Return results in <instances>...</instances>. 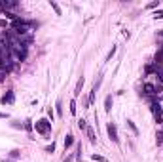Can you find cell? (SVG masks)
I'll use <instances>...</instances> for the list:
<instances>
[{
  "label": "cell",
  "instance_id": "cell-1",
  "mask_svg": "<svg viewBox=\"0 0 163 162\" xmlns=\"http://www.w3.org/2000/svg\"><path fill=\"white\" fill-rule=\"evenodd\" d=\"M4 38H6V42H8V48H10V53L13 57H15L17 61H23L25 57H27V44L25 42H21L19 36H17L15 33L10 29V31H6V34H4Z\"/></svg>",
  "mask_w": 163,
  "mask_h": 162
},
{
  "label": "cell",
  "instance_id": "cell-2",
  "mask_svg": "<svg viewBox=\"0 0 163 162\" xmlns=\"http://www.w3.org/2000/svg\"><path fill=\"white\" fill-rule=\"evenodd\" d=\"M34 128H36V132H38V134H42V136H48V134L51 132V120L40 118V120H36Z\"/></svg>",
  "mask_w": 163,
  "mask_h": 162
},
{
  "label": "cell",
  "instance_id": "cell-3",
  "mask_svg": "<svg viewBox=\"0 0 163 162\" xmlns=\"http://www.w3.org/2000/svg\"><path fill=\"white\" fill-rule=\"evenodd\" d=\"M152 112H154V116H156V122L161 124V122H163V111H161V105H159V103H156V101L152 103Z\"/></svg>",
  "mask_w": 163,
  "mask_h": 162
},
{
  "label": "cell",
  "instance_id": "cell-4",
  "mask_svg": "<svg viewBox=\"0 0 163 162\" xmlns=\"http://www.w3.org/2000/svg\"><path fill=\"white\" fill-rule=\"evenodd\" d=\"M12 8H17V2H15V0H4V2H0V12L6 13L8 10H12Z\"/></svg>",
  "mask_w": 163,
  "mask_h": 162
},
{
  "label": "cell",
  "instance_id": "cell-5",
  "mask_svg": "<svg viewBox=\"0 0 163 162\" xmlns=\"http://www.w3.org/2000/svg\"><path fill=\"white\" fill-rule=\"evenodd\" d=\"M108 136H110V139H112V141H114V143H118V141H120V137H118V128H116V124H108Z\"/></svg>",
  "mask_w": 163,
  "mask_h": 162
},
{
  "label": "cell",
  "instance_id": "cell-6",
  "mask_svg": "<svg viewBox=\"0 0 163 162\" xmlns=\"http://www.w3.org/2000/svg\"><path fill=\"white\" fill-rule=\"evenodd\" d=\"M15 101V96H13V92L10 90V92H6L2 96V105H12V103Z\"/></svg>",
  "mask_w": 163,
  "mask_h": 162
},
{
  "label": "cell",
  "instance_id": "cell-7",
  "mask_svg": "<svg viewBox=\"0 0 163 162\" xmlns=\"http://www.w3.org/2000/svg\"><path fill=\"white\" fill-rule=\"evenodd\" d=\"M156 86L154 84H144V96H156Z\"/></svg>",
  "mask_w": 163,
  "mask_h": 162
},
{
  "label": "cell",
  "instance_id": "cell-8",
  "mask_svg": "<svg viewBox=\"0 0 163 162\" xmlns=\"http://www.w3.org/2000/svg\"><path fill=\"white\" fill-rule=\"evenodd\" d=\"M72 145H74V136H70V134H69V136L65 137V149H70Z\"/></svg>",
  "mask_w": 163,
  "mask_h": 162
},
{
  "label": "cell",
  "instance_id": "cell-9",
  "mask_svg": "<svg viewBox=\"0 0 163 162\" xmlns=\"http://www.w3.org/2000/svg\"><path fill=\"white\" fill-rule=\"evenodd\" d=\"M156 65H159V67L163 65V48L157 52V55H156Z\"/></svg>",
  "mask_w": 163,
  "mask_h": 162
},
{
  "label": "cell",
  "instance_id": "cell-10",
  "mask_svg": "<svg viewBox=\"0 0 163 162\" xmlns=\"http://www.w3.org/2000/svg\"><path fill=\"white\" fill-rule=\"evenodd\" d=\"M110 109H112V96H108L106 99H105V111L108 112Z\"/></svg>",
  "mask_w": 163,
  "mask_h": 162
},
{
  "label": "cell",
  "instance_id": "cell-11",
  "mask_svg": "<svg viewBox=\"0 0 163 162\" xmlns=\"http://www.w3.org/2000/svg\"><path fill=\"white\" fill-rule=\"evenodd\" d=\"M82 88H84V78H80V80H78V84H76V92H74V96H80Z\"/></svg>",
  "mask_w": 163,
  "mask_h": 162
},
{
  "label": "cell",
  "instance_id": "cell-12",
  "mask_svg": "<svg viewBox=\"0 0 163 162\" xmlns=\"http://www.w3.org/2000/svg\"><path fill=\"white\" fill-rule=\"evenodd\" d=\"M49 4H51V8L55 10V13H57V15H61V8H59V4H57V2H53V0H51Z\"/></svg>",
  "mask_w": 163,
  "mask_h": 162
},
{
  "label": "cell",
  "instance_id": "cell-13",
  "mask_svg": "<svg viewBox=\"0 0 163 162\" xmlns=\"http://www.w3.org/2000/svg\"><path fill=\"white\" fill-rule=\"evenodd\" d=\"M78 128H80V130H87V124H85V120H84V118L78 120Z\"/></svg>",
  "mask_w": 163,
  "mask_h": 162
},
{
  "label": "cell",
  "instance_id": "cell-14",
  "mask_svg": "<svg viewBox=\"0 0 163 162\" xmlns=\"http://www.w3.org/2000/svg\"><path fill=\"white\" fill-rule=\"evenodd\" d=\"M87 136H89V141L95 143V134H93V130H91V128H87Z\"/></svg>",
  "mask_w": 163,
  "mask_h": 162
},
{
  "label": "cell",
  "instance_id": "cell-15",
  "mask_svg": "<svg viewBox=\"0 0 163 162\" xmlns=\"http://www.w3.org/2000/svg\"><path fill=\"white\" fill-rule=\"evenodd\" d=\"M70 115H76V101H70Z\"/></svg>",
  "mask_w": 163,
  "mask_h": 162
},
{
  "label": "cell",
  "instance_id": "cell-16",
  "mask_svg": "<svg viewBox=\"0 0 163 162\" xmlns=\"http://www.w3.org/2000/svg\"><path fill=\"white\" fill-rule=\"evenodd\" d=\"M91 158H93V160H97V162H105V156H101V155H93Z\"/></svg>",
  "mask_w": 163,
  "mask_h": 162
},
{
  "label": "cell",
  "instance_id": "cell-17",
  "mask_svg": "<svg viewBox=\"0 0 163 162\" xmlns=\"http://www.w3.org/2000/svg\"><path fill=\"white\" fill-rule=\"evenodd\" d=\"M127 126H129V128H131V130H133V134H138V130H137V128H135V124H133V122H131V120H127Z\"/></svg>",
  "mask_w": 163,
  "mask_h": 162
},
{
  "label": "cell",
  "instance_id": "cell-18",
  "mask_svg": "<svg viewBox=\"0 0 163 162\" xmlns=\"http://www.w3.org/2000/svg\"><path fill=\"white\" fill-rule=\"evenodd\" d=\"M114 53H116V46H112V50L108 52V57H106V59H112V55H114Z\"/></svg>",
  "mask_w": 163,
  "mask_h": 162
},
{
  "label": "cell",
  "instance_id": "cell-19",
  "mask_svg": "<svg viewBox=\"0 0 163 162\" xmlns=\"http://www.w3.org/2000/svg\"><path fill=\"white\" fill-rule=\"evenodd\" d=\"M57 115H63V107H61V101H57Z\"/></svg>",
  "mask_w": 163,
  "mask_h": 162
},
{
  "label": "cell",
  "instance_id": "cell-20",
  "mask_svg": "<svg viewBox=\"0 0 163 162\" xmlns=\"http://www.w3.org/2000/svg\"><path fill=\"white\" fill-rule=\"evenodd\" d=\"M48 153H53V151H55V143H51V145H48V149H46Z\"/></svg>",
  "mask_w": 163,
  "mask_h": 162
},
{
  "label": "cell",
  "instance_id": "cell-21",
  "mask_svg": "<svg viewBox=\"0 0 163 162\" xmlns=\"http://www.w3.org/2000/svg\"><path fill=\"white\" fill-rule=\"evenodd\" d=\"M157 6H159V2H150L146 8H157Z\"/></svg>",
  "mask_w": 163,
  "mask_h": 162
},
{
  "label": "cell",
  "instance_id": "cell-22",
  "mask_svg": "<svg viewBox=\"0 0 163 162\" xmlns=\"http://www.w3.org/2000/svg\"><path fill=\"white\" fill-rule=\"evenodd\" d=\"M156 17H157V19H163V10H159V12H156Z\"/></svg>",
  "mask_w": 163,
  "mask_h": 162
},
{
  "label": "cell",
  "instance_id": "cell-23",
  "mask_svg": "<svg viewBox=\"0 0 163 162\" xmlns=\"http://www.w3.org/2000/svg\"><path fill=\"white\" fill-rule=\"evenodd\" d=\"M10 155H12V156H13V158H15V156H19V151H17V149H13V151H12V153H10Z\"/></svg>",
  "mask_w": 163,
  "mask_h": 162
},
{
  "label": "cell",
  "instance_id": "cell-24",
  "mask_svg": "<svg viewBox=\"0 0 163 162\" xmlns=\"http://www.w3.org/2000/svg\"><path fill=\"white\" fill-rule=\"evenodd\" d=\"M6 78V73H4V71H0V80H4Z\"/></svg>",
  "mask_w": 163,
  "mask_h": 162
},
{
  "label": "cell",
  "instance_id": "cell-25",
  "mask_svg": "<svg viewBox=\"0 0 163 162\" xmlns=\"http://www.w3.org/2000/svg\"><path fill=\"white\" fill-rule=\"evenodd\" d=\"M6 116H8V115H4V112H0V118H6Z\"/></svg>",
  "mask_w": 163,
  "mask_h": 162
},
{
  "label": "cell",
  "instance_id": "cell-26",
  "mask_svg": "<svg viewBox=\"0 0 163 162\" xmlns=\"http://www.w3.org/2000/svg\"><path fill=\"white\" fill-rule=\"evenodd\" d=\"M2 61H4V59H2V53H0V67H2Z\"/></svg>",
  "mask_w": 163,
  "mask_h": 162
}]
</instances>
